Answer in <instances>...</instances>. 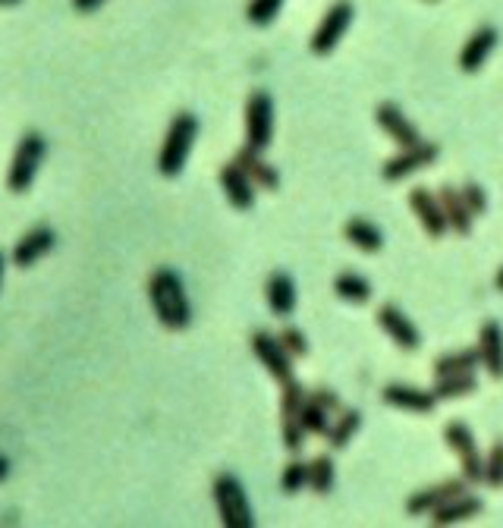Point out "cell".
<instances>
[{"label":"cell","instance_id":"40","mask_svg":"<svg viewBox=\"0 0 503 528\" xmlns=\"http://www.w3.org/2000/svg\"><path fill=\"white\" fill-rule=\"evenodd\" d=\"M4 264L7 261H4V252H0V283H4Z\"/></svg>","mask_w":503,"mask_h":528},{"label":"cell","instance_id":"33","mask_svg":"<svg viewBox=\"0 0 503 528\" xmlns=\"http://www.w3.org/2000/svg\"><path fill=\"white\" fill-rule=\"evenodd\" d=\"M485 481L491 488H503V440H497L485 456Z\"/></svg>","mask_w":503,"mask_h":528},{"label":"cell","instance_id":"3","mask_svg":"<svg viewBox=\"0 0 503 528\" xmlns=\"http://www.w3.org/2000/svg\"><path fill=\"white\" fill-rule=\"evenodd\" d=\"M211 494H214V506H217V516L227 528H252L255 516H252V506L249 497L243 491V484H239L236 475L221 472L211 484Z\"/></svg>","mask_w":503,"mask_h":528},{"label":"cell","instance_id":"36","mask_svg":"<svg viewBox=\"0 0 503 528\" xmlns=\"http://www.w3.org/2000/svg\"><path fill=\"white\" fill-rule=\"evenodd\" d=\"M459 195H463V202L469 205V211L475 217L488 211V195H485V189H481L478 183H466L463 189H459Z\"/></svg>","mask_w":503,"mask_h":528},{"label":"cell","instance_id":"7","mask_svg":"<svg viewBox=\"0 0 503 528\" xmlns=\"http://www.w3.org/2000/svg\"><path fill=\"white\" fill-rule=\"evenodd\" d=\"M274 136V98L268 92H252L246 101V145L265 151Z\"/></svg>","mask_w":503,"mask_h":528},{"label":"cell","instance_id":"14","mask_svg":"<svg viewBox=\"0 0 503 528\" xmlns=\"http://www.w3.org/2000/svg\"><path fill=\"white\" fill-rule=\"evenodd\" d=\"M497 48V29L494 26H478L469 41L463 44V51H459V70L463 73H478L481 66L488 63V57L494 54Z\"/></svg>","mask_w":503,"mask_h":528},{"label":"cell","instance_id":"37","mask_svg":"<svg viewBox=\"0 0 503 528\" xmlns=\"http://www.w3.org/2000/svg\"><path fill=\"white\" fill-rule=\"evenodd\" d=\"M309 400H312V403H318L321 409H327L331 415H337V412L343 409L340 396H337L334 390H327V387H318V390H312V393H309Z\"/></svg>","mask_w":503,"mask_h":528},{"label":"cell","instance_id":"28","mask_svg":"<svg viewBox=\"0 0 503 528\" xmlns=\"http://www.w3.org/2000/svg\"><path fill=\"white\" fill-rule=\"evenodd\" d=\"M334 481H337L334 459L331 456H315L309 462V488L315 494H331L334 491Z\"/></svg>","mask_w":503,"mask_h":528},{"label":"cell","instance_id":"10","mask_svg":"<svg viewBox=\"0 0 503 528\" xmlns=\"http://www.w3.org/2000/svg\"><path fill=\"white\" fill-rule=\"evenodd\" d=\"M409 208H412L415 217H419L422 230H425L431 239H441V236L450 230V227H447V214H444L441 198H437L431 189L415 186V189L409 192Z\"/></svg>","mask_w":503,"mask_h":528},{"label":"cell","instance_id":"31","mask_svg":"<svg viewBox=\"0 0 503 528\" xmlns=\"http://www.w3.org/2000/svg\"><path fill=\"white\" fill-rule=\"evenodd\" d=\"M305 484H309V462H302V459L287 462V466H283V475H280V491L299 494Z\"/></svg>","mask_w":503,"mask_h":528},{"label":"cell","instance_id":"16","mask_svg":"<svg viewBox=\"0 0 503 528\" xmlns=\"http://www.w3.org/2000/svg\"><path fill=\"white\" fill-rule=\"evenodd\" d=\"M221 189L236 211H249L255 205V183L249 180V173L236 161H227L221 167Z\"/></svg>","mask_w":503,"mask_h":528},{"label":"cell","instance_id":"42","mask_svg":"<svg viewBox=\"0 0 503 528\" xmlns=\"http://www.w3.org/2000/svg\"><path fill=\"white\" fill-rule=\"evenodd\" d=\"M497 290H503V268L497 271Z\"/></svg>","mask_w":503,"mask_h":528},{"label":"cell","instance_id":"8","mask_svg":"<svg viewBox=\"0 0 503 528\" xmlns=\"http://www.w3.org/2000/svg\"><path fill=\"white\" fill-rule=\"evenodd\" d=\"M437 154H441V148H437L434 142H419V145H412V148H400V154H393L390 161H384L381 176H384L387 183L409 180L412 173L431 167L437 161Z\"/></svg>","mask_w":503,"mask_h":528},{"label":"cell","instance_id":"39","mask_svg":"<svg viewBox=\"0 0 503 528\" xmlns=\"http://www.w3.org/2000/svg\"><path fill=\"white\" fill-rule=\"evenodd\" d=\"M10 475V459L7 456H0V481H4Z\"/></svg>","mask_w":503,"mask_h":528},{"label":"cell","instance_id":"5","mask_svg":"<svg viewBox=\"0 0 503 528\" xmlns=\"http://www.w3.org/2000/svg\"><path fill=\"white\" fill-rule=\"evenodd\" d=\"M444 440L447 447L459 456V475H463L469 484H485V456L478 453V444H475V434L466 422H447L444 428Z\"/></svg>","mask_w":503,"mask_h":528},{"label":"cell","instance_id":"6","mask_svg":"<svg viewBox=\"0 0 503 528\" xmlns=\"http://www.w3.org/2000/svg\"><path fill=\"white\" fill-rule=\"evenodd\" d=\"M353 13H356V7L349 4V0H334V4L324 10L318 29H315V35L309 41L312 54H318V57L334 54V48L343 41L346 29L353 26Z\"/></svg>","mask_w":503,"mask_h":528},{"label":"cell","instance_id":"30","mask_svg":"<svg viewBox=\"0 0 503 528\" xmlns=\"http://www.w3.org/2000/svg\"><path fill=\"white\" fill-rule=\"evenodd\" d=\"M299 425L305 428V434H327V428H331V412L321 409L312 400H305V406L299 412Z\"/></svg>","mask_w":503,"mask_h":528},{"label":"cell","instance_id":"23","mask_svg":"<svg viewBox=\"0 0 503 528\" xmlns=\"http://www.w3.org/2000/svg\"><path fill=\"white\" fill-rule=\"evenodd\" d=\"M343 236H346L349 246H356L359 252H368V255H375V252L384 249V233L375 224H371V220H365V217L346 220Z\"/></svg>","mask_w":503,"mask_h":528},{"label":"cell","instance_id":"27","mask_svg":"<svg viewBox=\"0 0 503 528\" xmlns=\"http://www.w3.org/2000/svg\"><path fill=\"white\" fill-rule=\"evenodd\" d=\"M478 390V378L475 371H463V374H447V378H434V396L437 400H459V396H469Z\"/></svg>","mask_w":503,"mask_h":528},{"label":"cell","instance_id":"19","mask_svg":"<svg viewBox=\"0 0 503 528\" xmlns=\"http://www.w3.org/2000/svg\"><path fill=\"white\" fill-rule=\"evenodd\" d=\"M54 242H57V236H54L51 227H35V230H29V233L13 246V264H19V268H32L38 258H45V255L54 249Z\"/></svg>","mask_w":503,"mask_h":528},{"label":"cell","instance_id":"2","mask_svg":"<svg viewBox=\"0 0 503 528\" xmlns=\"http://www.w3.org/2000/svg\"><path fill=\"white\" fill-rule=\"evenodd\" d=\"M195 139H199V120H195V114H189V110H183V114H177L167 126V136H164V145H161V154H158L161 176L173 180V176L183 173Z\"/></svg>","mask_w":503,"mask_h":528},{"label":"cell","instance_id":"22","mask_svg":"<svg viewBox=\"0 0 503 528\" xmlns=\"http://www.w3.org/2000/svg\"><path fill=\"white\" fill-rule=\"evenodd\" d=\"M265 299H268V308L274 315L287 318L293 308H296V286H293V277L283 274V271H274L265 283Z\"/></svg>","mask_w":503,"mask_h":528},{"label":"cell","instance_id":"32","mask_svg":"<svg viewBox=\"0 0 503 528\" xmlns=\"http://www.w3.org/2000/svg\"><path fill=\"white\" fill-rule=\"evenodd\" d=\"M280 7H283V0H249L246 19L252 22V26L265 29V26H271V22L277 19Z\"/></svg>","mask_w":503,"mask_h":528},{"label":"cell","instance_id":"26","mask_svg":"<svg viewBox=\"0 0 503 528\" xmlns=\"http://www.w3.org/2000/svg\"><path fill=\"white\" fill-rule=\"evenodd\" d=\"M481 365L478 359V346H469V349H456V352H447L434 362V378H447V374H463V371H475Z\"/></svg>","mask_w":503,"mask_h":528},{"label":"cell","instance_id":"12","mask_svg":"<svg viewBox=\"0 0 503 528\" xmlns=\"http://www.w3.org/2000/svg\"><path fill=\"white\" fill-rule=\"evenodd\" d=\"M378 327L384 330V334L397 343L400 349L406 352H415L422 346V337H419V330H415V324L409 321V315H403L397 305H381L378 308Z\"/></svg>","mask_w":503,"mask_h":528},{"label":"cell","instance_id":"4","mask_svg":"<svg viewBox=\"0 0 503 528\" xmlns=\"http://www.w3.org/2000/svg\"><path fill=\"white\" fill-rule=\"evenodd\" d=\"M48 154V142L41 132H26L23 139H19L16 151H13V161H10V173H7V186L10 192L23 195L32 189L35 176L41 170V161H45Z\"/></svg>","mask_w":503,"mask_h":528},{"label":"cell","instance_id":"17","mask_svg":"<svg viewBox=\"0 0 503 528\" xmlns=\"http://www.w3.org/2000/svg\"><path fill=\"white\" fill-rule=\"evenodd\" d=\"M478 359L494 381H503V327L497 321H485L478 330Z\"/></svg>","mask_w":503,"mask_h":528},{"label":"cell","instance_id":"38","mask_svg":"<svg viewBox=\"0 0 503 528\" xmlns=\"http://www.w3.org/2000/svg\"><path fill=\"white\" fill-rule=\"evenodd\" d=\"M104 4H107V0H73V10L76 13H95Z\"/></svg>","mask_w":503,"mask_h":528},{"label":"cell","instance_id":"1","mask_svg":"<svg viewBox=\"0 0 503 528\" xmlns=\"http://www.w3.org/2000/svg\"><path fill=\"white\" fill-rule=\"evenodd\" d=\"M148 299L155 308L158 321L167 330H186L192 324V305L186 296L183 277L173 268H158L148 277Z\"/></svg>","mask_w":503,"mask_h":528},{"label":"cell","instance_id":"34","mask_svg":"<svg viewBox=\"0 0 503 528\" xmlns=\"http://www.w3.org/2000/svg\"><path fill=\"white\" fill-rule=\"evenodd\" d=\"M280 434H283V447L290 453H299L302 444H305V428L299 425V418H280Z\"/></svg>","mask_w":503,"mask_h":528},{"label":"cell","instance_id":"15","mask_svg":"<svg viewBox=\"0 0 503 528\" xmlns=\"http://www.w3.org/2000/svg\"><path fill=\"white\" fill-rule=\"evenodd\" d=\"M381 400L393 409H403L412 415H428L437 406L434 390H422V387H409V384H390L384 387Z\"/></svg>","mask_w":503,"mask_h":528},{"label":"cell","instance_id":"43","mask_svg":"<svg viewBox=\"0 0 503 528\" xmlns=\"http://www.w3.org/2000/svg\"><path fill=\"white\" fill-rule=\"evenodd\" d=\"M425 4H437V0H425Z\"/></svg>","mask_w":503,"mask_h":528},{"label":"cell","instance_id":"20","mask_svg":"<svg viewBox=\"0 0 503 528\" xmlns=\"http://www.w3.org/2000/svg\"><path fill=\"white\" fill-rule=\"evenodd\" d=\"M481 510H485V503H481L478 497L472 494H459L453 500H447L444 506H437V510L428 516L431 525H456V522H469L475 519Z\"/></svg>","mask_w":503,"mask_h":528},{"label":"cell","instance_id":"24","mask_svg":"<svg viewBox=\"0 0 503 528\" xmlns=\"http://www.w3.org/2000/svg\"><path fill=\"white\" fill-rule=\"evenodd\" d=\"M362 428V412L359 409H340L337 415H334V422H331V428H327V447L331 450H343L349 440L356 437V431Z\"/></svg>","mask_w":503,"mask_h":528},{"label":"cell","instance_id":"25","mask_svg":"<svg viewBox=\"0 0 503 528\" xmlns=\"http://www.w3.org/2000/svg\"><path fill=\"white\" fill-rule=\"evenodd\" d=\"M334 293L349 305H365L371 299V283L359 271H343L334 280Z\"/></svg>","mask_w":503,"mask_h":528},{"label":"cell","instance_id":"13","mask_svg":"<svg viewBox=\"0 0 503 528\" xmlns=\"http://www.w3.org/2000/svg\"><path fill=\"white\" fill-rule=\"evenodd\" d=\"M375 123L384 129V136L393 139L400 148H412V145H419V142H422L419 129H415V126L409 123V117L403 114V110H400L397 104H390V101L378 104V110H375Z\"/></svg>","mask_w":503,"mask_h":528},{"label":"cell","instance_id":"41","mask_svg":"<svg viewBox=\"0 0 503 528\" xmlns=\"http://www.w3.org/2000/svg\"><path fill=\"white\" fill-rule=\"evenodd\" d=\"M19 0H0V7H16Z\"/></svg>","mask_w":503,"mask_h":528},{"label":"cell","instance_id":"11","mask_svg":"<svg viewBox=\"0 0 503 528\" xmlns=\"http://www.w3.org/2000/svg\"><path fill=\"white\" fill-rule=\"evenodd\" d=\"M466 488H469V481H466L463 475L450 478V481H444V484H434V488H425V491L412 494V497L406 500V513H409V516H431L437 506H444L447 500H453V497H459V494H466Z\"/></svg>","mask_w":503,"mask_h":528},{"label":"cell","instance_id":"9","mask_svg":"<svg viewBox=\"0 0 503 528\" xmlns=\"http://www.w3.org/2000/svg\"><path fill=\"white\" fill-rule=\"evenodd\" d=\"M249 343H252L258 365H265V371L271 374L274 381L283 384V381L293 378V356L283 349L280 337H271V334H265V330H258V334H252Z\"/></svg>","mask_w":503,"mask_h":528},{"label":"cell","instance_id":"35","mask_svg":"<svg viewBox=\"0 0 503 528\" xmlns=\"http://www.w3.org/2000/svg\"><path fill=\"white\" fill-rule=\"evenodd\" d=\"M277 337H280L283 349H287L293 359H302V356H309V340H305V334H302V330H299V327H283Z\"/></svg>","mask_w":503,"mask_h":528},{"label":"cell","instance_id":"18","mask_svg":"<svg viewBox=\"0 0 503 528\" xmlns=\"http://www.w3.org/2000/svg\"><path fill=\"white\" fill-rule=\"evenodd\" d=\"M233 161L249 173V180L255 183V189H268V192H274V189L280 186V173H277L274 164L265 161V151H258V148L246 145V148H239V151H236V158H233Z\"/></svg>","mask_w":503,"mask_h":528},{"label":"cell","instance_id":"29","mask_svg":"<svg viewBox=\"0 0 503 528\" xmlns=\"http://www.w3.org/2000/svg\"><path fill=\"white\" fill-rule=\"evenodd\" d=\"M305 400H309V390H305L296 378L280 384V418H299Z\"/></svg>","mask_w":503,"mask_h":528},{"label":"cell","instance_id":"21","mask_svg":"<svg viewBox=\"0 0 503 528\" xmlns=\"http://www.w3.org/2000/svg\"><path fill=\"white\" fill-rule=\"evenodd\" d=\"M437 198H441V205H444L447 227H450L453 233H459V236H469V233H472V224H475V214H472L469 205L463 202V195H459V189H453V186H441Z\"/></svg>","mask_w":503,"mask_h":528}]
</instances>
